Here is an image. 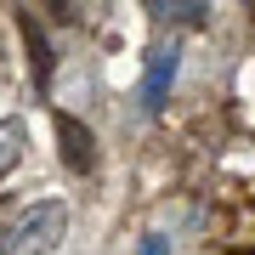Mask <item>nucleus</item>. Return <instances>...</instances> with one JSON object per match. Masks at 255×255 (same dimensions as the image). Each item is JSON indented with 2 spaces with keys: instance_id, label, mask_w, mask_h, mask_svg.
Here are the masks:
<instances>
[{
  "instance_id": "8",
  "label": "nucleus",
  "mask_w": 255,
  "mask_h": 255,
  "mask_svg": "<svg viewBox=\"0 0 255 255\" xmlns=\"http://www.w3.org/2000/svg\"><path fill=\"white\" fill-rule=\"evenodd\" d=\"M0 255H11V250H6V233H0Z\"/></svg>"
},
{
  "instance_id": "1",
  "label": "nucleus",
  "mask_w": 255,
  "mask_h": 255,
  "mask_svg": "<svg viewBox=\"0 0 255 255\" xmlns=\"http://www.w3.org/2000/svg\"><path fill=\"white\" fill-rule=\"evenodd\" d=\"M63 233H68V210H63V204H34L17 227L6 233V238H11L6 250H11V255H46V250H57Z\"/></svg>"
},
{
  "instance_id": "2",
  "label": "nucleus",
  "mask_w": 255,
  "mask_h": 255,
  "mask_svg": "<svg viewBox=\"0 0 255 255\" xmlns=\"http://www.w3.org/2000/svg\"><path fill=\"white\" fill-rule=\"evenodd\" d=\"M176 68H182V51H176V46H159L153 57H147V74H142V108H147V114H159V108H164Z\"/></svg>"
},
{
  "instance_id": "3",
  "label": "nucleus",
  "mask_w": 255,
  "mask_h": 255,
  "mask_svg": "<svg viewBox=\"0 0 255 255\" xmlns=\"http://www.w3.org/2000/svg\"><path fill=\"white\" fill-rule=\"evenodd\" d=\"M57 142H63V164H68V170H91V164H97V142H91V130L74 125L68 114H57Z\"/></svg>"
},
{
  "instance_id": "5",
  "label": "nucleus",
  "mask_w": 255,
  "mask_h": 255,
  "mask_svg": "<svg viewBox=\"0 0 255 255\" xmlns=\"http://www.w3.org/2000/svg\"><path fill=\"white\" fill-rule=\"evenodd\" d=\"M23 159V119H0V176Z\"/></svg>"
},
{
  "instance_id": "6",
  "label": "nucleus",
  "mask_w": 255,
  "mask_h": 255,
  "mask_svg": "<svg viewBox=\"0 0 255 255\" xmlns=\"http://www.w3.org/2000/svg\"><path fill=\"white\" fill-rule=\"evenodd\" d=\"M159 17H176V23H199L210 6H199V0H176V6H153Z\"/></svg>"
},
{
  "instance_id": "4",
  "label": "nucleus",
  "mask_w": 255,
  "mask_h": 255,
  "mask_svg": "<svg viewBox=\"0 0 255 255\" xmlns=\"http://www.w3.org/2000/svg\"><path fill=\"white\" fill-rule=\"evenodd\" d=\"M23 34H28V63H34V80H40V91L51 85V46H46V34L34 28V17H23Z\"/></svg>"
},
{
  "instance_id": "7",
  "label": "nucleus",
  "mask_w": 255,
  "mask_h": 255,
  "mask_svg": "<svg viewBox=\"0 0 255 255\" xmlns=\"http://www.w3.org/2000/svg\"><path fill=\"white\" fill-rule=\"evenodd\" d=\"M142 255H164V238H147V244H142Z\"/></svg>"
}]
</instances>
